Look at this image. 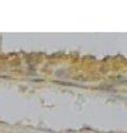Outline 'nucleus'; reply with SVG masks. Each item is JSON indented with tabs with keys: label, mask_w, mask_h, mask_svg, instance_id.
Listing matches in <instances>:
<instances>
[]
</instances>
